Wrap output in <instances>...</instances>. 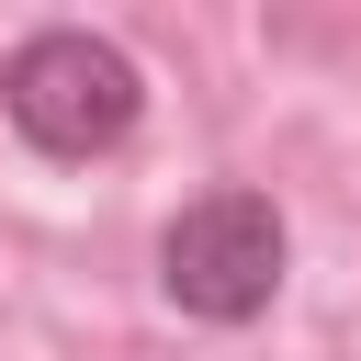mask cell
<instances>
[{
  "mask_svg": "<svg viewBox=\"0 0 361 361\" xmlns=\"http://www.w3.org/2000/svg\"><path fill=\"white\" fill-rule=\"evenodd\" d=\"M0 124H11L34 158H56V169L113 158V147L147 124V68H135L113 34H90V23H45V34H23V45L0 56Z\"/></svg>",
  "mask_w": 361,
  "mask_h": 361,
  "instance_id": "cell-1",
  "label": "cell"
},
{
  "mask_svg": "<svg viewBox=\"0 0 361 361\" xmlns=\"http://www.w3.org/2000/svg\"><path fill=\"white\" fill-rule=\"evenodd\" d=\"M282 271H293V226H282V203H271L259 180H214V192H192V203L158 226V293H169L192 327H248V316H271Z\"/></svg>",
  "mask_w": 361,
  "mask_h": 361,
  "instance_id": "cell-2",
  "label": "cell"
}]
</instances>
